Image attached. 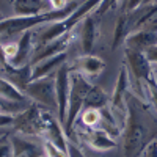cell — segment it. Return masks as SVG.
Listing matches in <instances>:
<instances>
[{"label":"cell","instance_id":"obj_6","mask_svg":"<svg viewBox=\"0 0 157 157\" xmlns=\"http://www.w3.org/2000/svg\"><path fill=\"white\" fill-rule=\"evenodd\" d=\"M71 90V69L68 64H63L55 71V93H57V104H58V121L64 124L68 110V98Z\"/></svg>","mask_w":157,"mask_h":157},{"label":"cell","instance_id":"obj_12","mask_svg":"<svg viewBox=\"0 0 157 157\" xmlns=\"http://www.w3.org/2000/svg\"><path fill=\"white\" fill-rule=\"evenodd\" d=\"M3 71V75H5V80H8L10 83H13L16 88H19L22 93L25 86H27L30 82H32V64H24L21 68H16L13 64L6 63L5 66L0 68Z\"/></svg>","mask_w":157,"mask_h":157},{"label":"cell","instance_id":"obj_33","mask_svg":"<svg viewBox=\"0 0 157 157\" xmlns=\"http://www.w3.org/2000/svg\"><path fill=\"white\" fill-rule=\"evenodd\" d=\"M11 2H13V0H11Z\"/></svg>","mask_w":157,"mask_h":157},{"label":"cell","instance_id":"obj_26","mask_svg":"<svg viewBox=\"0 0 157 157\" xmlns=\"http://www.w3.org/2000/svg\"><path fill=\"white\" fill-rule=\"evenodd\" d=\"M145 57L151 64H157V44L151 46L146 52H145Z\"/></svg>","mask_w":157,"mask_h":157},{"label":"cell","instance_id":"obj_24","mask_svg":"<svg viewBox=\"0 0 157 157\" xmlns=\"http://www.w3.org/2000/svg\"><path fill=\"white\" fill-rule=\"evenodd\" d=\"M116 3H120V0H102L101 5L98 6V10L94 11V16H96V17L102 16L104 13H107L109 10H112Z\"/></svg>","mask_w":157,"mask_h":157},{"label":"cell","instance_id":"obj_21","mask_svg":"<svg viewBox=\"0 0 157 157\" xmlns=\"http://www.w3.org/2000/svg\"><path fill=\"white\" fill-rule=\"evenodd\" d=\"M145 101L157 113V82H155L154 77L149 78L148 82H145Z\"/></svg>","mask_w":157,"mask_h":157},{"label":"cell","instance_id":"obj_7","mask_svg":"<svg viewBox=\"0 0 157 157\" xmlns=\"http://www.w3.org/2000/svg\"><path fill=\"white\" fill-rule=\"evenodd\" d=\"M78 135H80V138L91 149L99 151V152L116 149L120 146V143H118L110 134H107L105 130H102L99 127L98 129H80L78 130Z\"/></svg>","mask_w":157,"mask_h":157},{"label":"cell","instance_id":"obj_34","mask_svg":"<svg viewBox=\"0 0 157 157\" xmlns=\"http://www.w3.org/2000/svg\"><path fill=\"white\" fill-rule=\"evenodd\" d=\"M155 32H157V30H155Z\"/></svg>","mask_w":157,"mask_h":157},{"label":"cell","instance_id":"obj_4","mask_svg":"<svg viewBox=\"0 0 157 157\" xmlns=\"http://www.w3.org/2000/svg\"><path fill=\"white\" fill-rule=\"evenodd\" d=\"M91 86H93V83H91L83 74L71 69V90H69V98H68L66 120H64V124H63L64 132H68V134L72 132L77 118L80 115V112L83 110L85 98H86Z\"/></svg>","mask_w":157,"mask_h":157},{"label":"cell","instance_id":"obj_11","mask_svg":"<svg viewBox=\"0 0 157 157\" xmlns=\"http://www.w3.org/2000/svg\"><path fill=\"white\" fill-rule=\"evenodd\" d=\"M154 44H157V32L146 30V29L135 30L132 33H129L124 39V49L141 52V54H145Z\"/></svg>","mask_w":157,"mask_h":157},{"label":"cell","instance_id":"obj_22","mask_svg":"<svg viewBox=\"0 0 157 157\" xmlns=\"http://www.w3.org/2000/svg\"><path fill=\"white\" fill-rule=\"evenodd\" d=\"M43 146H44V155L46 157H69L68 151L58 148L57 145H54V143H50V141L43 140Z\"/></svg>","mask_w":157,"mask_h":157},{"label":"cell","instance_id":"obj_28","mask_svg":"<svg viewBox=\"0 0 157 157\" xmlns=\"http://www.w3.org/2000/svg\"><path fill=\"white\" fill-rule=\"evenodd\" d=\"M68 154H69V157H85V154L78 149V146L74 145V143H69V141H68Z\"/></svg>","mask_w":157,"mask_h":157},{"label":"cell","instance_id":"obj_29","mask_svg":"<svg viewBox=\"0 0 157 157\" xmlns=\"http://www.w3.org/2000/svg\"><path fill=\"white\" fill-rule=\"evenodd\" d=\"M52 10H63L69 5V0H49Z\"/></svg>","mask_w":157,"mask_h":157},{"label":"cell","instance_id":"obj_10","mask_svg":"<svg viewBox=\"0 0 157 157\" xmlns=\"http://www.w3.org/2000/svg\"><path fill=\"white\" fill-rule=\"evenodd\" d=\"M29 135H14L11 137L13 157H44V146L41 141H32Z\"/></svg>","mask_w":157,"mask_h":157},{"label":"cell","instance_id":"obj_31","mask_svg":"<svg viewBox=\"0 0 157 157\" xmlns=\"http://www.w3.org/2000/svg\"><path fill=\"white\" fill-rule=\"evenodd\" d=\"M155 2H157V0H143V5H151V3H155Z\"/></svg>","mask_w":157,"mask_h":157},{"label":"cell","instance_id":"obj_30","mask_svg":"<svg viewBox=\"0 0 157 157\" xmlns=\"http://www.w3.org/2000/svg\"><path fill=\"white\" fill-rule=\"evenodd\" d=\"M152 74H154V78L157 82V64H152Z\"/></svg>","mask_w":157,"mask_h":157},{"label":"cell","instance_id":"obj_13","mask_svg":"<svg viewBox=\"0 0 157 157\" xmlns=\"http://www.w3.org/2000/svg\"><path fill=\"white\" fill-rule=\"evenodd\" d=\"M35 55V41H33V32L27 30L24 32L17 41V54L13 58V61L10 64L16 68H21L24 64H29L30 60Z\"/></svg>","mask_w":157,"mask_h":157},{"label":"cell","instance_id":"obj_19","mask_svg":"<svg viewBox=\"0 0 157 157\" xmlns=\"http://www.w3.org/2000/svg\"><path fill=\"white\" fill-rule=\"evenodd\" d=\"M80 123L83 129H98L102 123V110L98 109H83L80 112Z\"/></svg>","mask_w":157,"mask_h":157},{"label":"cell","instance_id":"obj_23","mask_svg":"<svg viewBox=\"0 0 157 157\" xmlns=\"http://www.w3.org/2000/svg\"><path fill=\"white\" fill-rule=\"evenodd\" d=\"M138 157H157V137L154 140H151L148 145L141 149Z\"/></svg>","mask_w":157,"mask_h":157},{"label":"cell","instance_id":"obj_32","mask_svg":"<svg viewBox=\"0 0 157 157\" xmlns=\"http://www.w3.org/2000/svg\"><path fill=\"white\" fill-rule=\"evenodd\" d=\"M3 19H5V17H3V16H2V14H0V22H2V21H3Z\"/></svg>","mask_w":157,"mask_h":157},{"label":"cell","instance_id":"obj_9","mask_svg":"<svg viewBox=\"0 0 157 157\" xmlns=\"http://www.w3.org/2000/svg\"><path fill=\"white\" fill-rule=\"evenodd\" d=\"M69 68L72 71L83 74L88 80H91V78H98L104 72V69H105V61L98 55L83 54L82 57H78L72 63V66H69Z\"/></svg>","mask_w":157,"mask_h":157},{"label":"cell","instance_id":"obj_15","mask_svg":"<svg viewBox=\"0 0 157 157\" xmlns=\"http://www.w3.org/2000/svg\"><path fill=\"white\" fill-rule=\"evenodd\" d=\"M11 3L16 16H36L52 11L49 0H13Z\"/></svg>","mask_w":157,"mask_h":157},{"label":"cell","instance_id":"obj_8","mask_svg":"<svg viewBox=\"0 0 157 157\" xmlns=\"http://www.w3.org/2000/svg\"><path fill=\"white\" fill-rule=\"evenodd\" d=\"M129 88H130V82H129L127 68H126V64H123L120 72H118L115 88H113V94H112V99H110V110L115 113V116H120V112L127 115L124 98H126V93H127Z\"/></svg>","mask_w":157,"mask_h":157},{"label":"cell","instance_id":"obj_20","mask_svg":"<svg viewBox=\"0 0 157 157\" xmlns=\"http://www.w3.org/2000/svg\"><path fill=\"white\" fill-rule=\"evenodd\" d=\"M0 98L8 101H25V94L5 78H0Z\"/></svg>","mask_w":157,"mask_h":157},{"label":"cell","instance_id":"obj_17","mask_svg":"<svg viewBox=\"0 0 157 157\" xmlns=\"http://www.w3.org/2000/svg\"><path fill=\"white\" fill-rule=\"evenodd\" d=\"M107 104H109V98L105 94V91H104L101 86L93 85L90 88L86 98H85L83 109H98V110H102V109L107 107Z\"/></svg>","mask_w":157,"mask_h":157},{"label":"cell","instance_id":"obj_3","mask_svg":"<svg viewBox=\"0 0 157 157\" xmlns=\"http://www.w3.org/2000/svg\"><path fill=\"white\" fill-rule=\"evenodd\" d=\"M124 64L127 68L129 82L134 94L145 101V82L154 77L152 64L146 60L145 54L124 49Z\"/></svg>","mask_w":157,"mask_h":157},{"label":"cell","instance_id":"obj_1","mask_svg":"<svg viewBox=\"0 0 157 157\" xmlns=\"http://www.w3.org/2000/svg\"><path fill=\"white\" fill-rule=\"evenodd\" d=\"M124 102L127 115L123 129V155L138 157L141 149L157 137V132H154L157 127V113L148 105L146 101L137 98L130 91L126 93Z\"/></svg>","mask_w":157,"mask_h":157},{"label":"cell","instance_id":"obj_5","mask_svg":"<svg viewBox=\"0 0 157 157\" xmlns=\"http://www.w3.org/2000/svg\"><path fill=\"white\" fill-rule=\"evenodd\" d=\"M24 94L32 99L36 105L44 107L49 112H58L57 93H55V72L33 80L25 86Z\"/></svg>","mask_w":157,"mask_h":157},{"label":"cell","instance_id":"obj_25","mask_svg":"<svg viewBox=\"0 0 157 157\" xmlns=\"http://www.w3.org/2000/svg\"><path fill=\"white\" fill-rule=\"evenodd\" d=\"M143 5V0H123V13H132Z\"/></svg>","mask_w":157,"mask_h":157},{"label":"cell","instance_id":"obj_14","mask_svg":"<svg viewBox=\"0 0 157 157\" xmlns=\"http://www.w3.org/2000/svg\"><path fill=\"white\" fill-rule=\"evenodd\" d=\"M66 58H68V55L64 54V52H61V54L46 57L43 60L36 61L35 64H32V80L33 78L49 75V74H54L60 66H63V64L66 63Z\"/></svg>","mask_w":157,"mask_h":157},{"label":"cell","instance_id":"obj_16","mask_svg":"<svg viewBox=\"0 0 157 157\" xmlns=\"http://www.w3.org/2000/svg\"><path fill=\"white\" fill-rule=\"evenodd\" d=\"M96 43V17L94 14H88L82 21L80 29V47L83 54H91Z\"/></svg>","mask_w":157,"mask_h":157},{"label":"cell","instance_id":"obj_2","mask_svg":"<svg viewBox=\"0 0 157 157\" xmlns=\"http://www.w3.org/2000/svg\"><path fill=\"white\" fill-rule=\"evenodd\" d=\"M83 0H71L69 5L63 10H52L49 13L36 16H14V17H5L0 22V33L3 35H14V33H24L27 30L41 27L44 24L55 22V21H63L66 19L71 13L80 6Z\"/></svg>","mask_w":157,"mask_h":157},{"label":"cell","instance_id":"obj_27","mask_svg":"<svg viewBox=\"0 0 157 157\" xmlns=\"http://www.w3.org/2000/svg\"><path fill=\"white\" fill-rule=\"evenodd\" d=\"M0 157H13V146L10 143H0Z\"/></svg>","mask_w":157,"mask_h":157},{"label":"cell","instance_id":"obj_18","mask_svg":"<svg viewBox=\"0 0 157 157\" xmlns=\"http://www.w3.org/2000/svg\"><path fill=\"white\" fill-rule=\"evenodd\" d=\"M129 35V29H127V14L121 11L120 17H118L116 24H115V30H113V43L112 47L113 50L118 49L121 44H124V39Z\"/></svg>","mask_w":157,"mask_h":157}]
</instances>
